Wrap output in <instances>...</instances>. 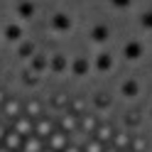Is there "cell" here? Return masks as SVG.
<instances>
[{"label": "cell", "mask_w": 152, "mask_h": 152, "mask_svg": "<svg viewBox=\"0 0 152 152\" xmlns=\"http://www.w3.org/2000/svg\"><path fill=\"white\" fill-rule=\"evenodd\" d=\"M0 37H3V42H7V44H17L20 39H25V27L20 22H7L3 27V32H0Z\"/></svg>", "instance_id": "cell-1"}, {"label": "cell", "mask_w": 152, "mask_h": 152, "mask_svg": "<svg viewBox=\"0 0 152 152\" xmlns=\"http://www.w3.org/2000/svg\"><path fill=\"white\" fill-rule=\"evenodd\" d=\"M15 15L20 17V20H32V17L37 15V3L34 0H17Z\"/></svg>", "instance_id": "cell-2"}, {"label": "cell", "mask_w": 152, "mask_h": 152, "mask_svg": "<svg viewBox=\"0 0 152 152\" xmlns=\"http://www.w3.org/2000/svg\"><path fill=\"white\" fill-rule=\"evenodd\" d=\"M15 52H17V56H20V59H30V56L37 52V44L25 37V39H20V42L15 44Z\"/></svg>", "instance_id": "cell-3"}, {"label": "cell", "mask_w": 152, "mask_h": 152, "mask_svg": "<svg viewBox=\"0 0 152 152\" xmlns=\"http://www.w3.org/2000/svg\"><path fill=\"white\" fill-rule=\"evenodd\" d=\"M0 42H3V37H0Z\"/></svg>", "instance_id": "cell-4"}]
</instances>
